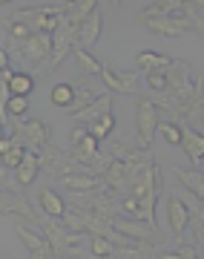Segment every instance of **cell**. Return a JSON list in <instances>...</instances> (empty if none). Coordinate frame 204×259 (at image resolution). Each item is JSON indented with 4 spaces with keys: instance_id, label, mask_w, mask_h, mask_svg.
Segmentation results:
<instances>
[{
    "instance_id": "obj_10",
    "label": "cell",
    "mask_w": 204,
    "mask_h": 259,
    "mask_svg": "<svg viewBox=\"0 0 204 259\" xmlns=\"http://www.w3.org/2000/svg\"><path fill=\"white\" fill-rule=\"evenodd\" d=\"M164 213H167V225H170V231H173V242L181 245V236H184V231L190 228V207H187L184 199L167 196V199H164Z\"/></svg>"
},
{
    "instance_id": "obj_30",
    "label": "cell",
    "mask_w": 204,
    "mask_h": 259,
    "mask_svg": "<svg viewBox=\"0 0 204 259\" xmlns=\"http://www.w3.org/2000/svg\"><path fill=\"white\" fill-rule=\"evenodd\" d=\"M156 133H161L167 144H178V147H181V139H184V124H176V121H158Z\"/></svg>"
},
{
    "instance_id": "obj_3",
    "label": "cell",
    "mask_w": 204,
    "mask_h": 259,
    "mask_svg": "<svg viewBox=\"0 0 204 259\" xmlns=\"http://www.w3.org/2000/svg\"><path fill=\"white\" fill-rule=\"evenodd\" d=\"M12 141L20 144L23 150H32V153H40L43 147H49V139H52V130H49L46 121L40 118H18L12 121Z\"/></svg>"
},
{
    "instance_id": "obj_22",
    "label": "cell",
    "mask_w": 204,
    "mask_h": 259,
    "mask_svg": "<svg viewBox=\"0 0 204 259\" xmlns=\"http://www.w3.org/2000/svg\"><path fill=\"white\" fill-rule=\"evenodd\" d=\"M107 141H110V147H107V158H118V161H127V158H132L141 150V144L130 141L127 136H110Z\"/></svg>"
},
{
    "instance_id": "obj_18",
    "label": "cell",
    "mask_w": 204,
    "mask_h": 259,
    "mask_svg": "<svg viewBox=\"0 0 204 259\" xmlns=\"http://www.w3.org/2000/svg\"><path fill=\"white\" fill-rule=\"evenodd\" d=\"M178 185L184 187L187 193H193L195 199H204V170H195V167H181L176 170Z\"/></svg>"
},
{
    "instance_id": "obj_1",
    "label": "cell",
    "mask_w": 204,
    "mask_h": 259,
    "mask_svg": "<svg viewBox=\"0 0 204 259\" xmlns=\"http://www.w3.org/2000/svg\"><path fill=\"white\" fill-rule=\"evenodd\" d=\"M69 156L84 167L86 173H92V176H101L104 167L110 164V158H104V153H101V141L95 136H89V130L84 124H75L69 130Z\"/></svg>"
},
{
    "instance_id": "obj_13",
    "label": "cell",
    "mask_w": 204,
    "mask_h": 259,
    "mask_svg": "<svg viewBox=\"0 0 204 259\" xmlns=\"http://www.w3.org/2000/svg\"><path fill=\"white\" fill-rule=\"evenodd\" d=\"M138 20L149 29V32L164 35V37H181V35L190 32V26H187V20L181 18V15H176V18H144V15H138Z\"/></svg>"
},
{
    "instance_id": "obj_40",
    "label": "cell",
    "mask_w": 204,
    "mask_h": 259,
    "mask_svg": "<svg viewBox=\"0 0 204 259\" xmlns=\"http://www.w3.org/2000/svg\"><path fill=\"white\" fill-rule=\"evenodd\" d=\"M195 130H198V133H204V104H201V115H198V124H195Z\"/></svg>"
},
{
    "instance_id": "obj_9",
    "label": "cell",
    "mask_w": 204,
    "mask_h": 259,
    "mask_svg": "<svg viewBox=\"0 0 204 259\" xmlns=\"http://www.w3.org/2000/svg\"><path fill=\"white\" fill-rule=\"evenodd\" d=\"M15 233L20 236L23 248L29 250V259H55L52 248H49L46 236L37 231L35 225H26L23 219H15Z\"/></svg>"
},
{
    "instance_id": "obj_16",
    "label": "cell",
    "mask_w": 204,
    "mask_h": 259,
    "mask_svg": "<svg viewBox=\"0 0 204 259\" xmlns=\"http://www.w3.org/2000/svg\"><path fill=\"white\" fill-rule=\"evenodd\" d=\"M98 0H72V3H64V18H66V23L78 32L81 29V23H84L92 12H98Z\"/></svg>"
},
{
    "instance_id": "obj_41",
    "label": "cell",
    "mask_w": 204,
    "mask_h": 259,
    "mask_svg": "<svg viewBox=\"0 0 204 259\" xmlns=\"http://www.w3.org/2000/svg\"><path fill=\"white\" fill-rule=\"evenodd\" d=\"M161 259H178V256L173 253V250H164V253H161Z\"/></svg>"
},
{
    "instance_id": "obj_8",
    "label": "cell",
    "mask_w": 204,
    "mask_h": 259,
    "mask_svg": "<svg viewBox=\"0 0 204 259\" xmlns=\"http://www.w3.org/2000/svg\"><path fill=\"white\" fill-rule=\"evenodd\" d=\"M130 179H132V164L130 161H118V158H110V164L104 167V173H101L104 187L115 199L130 196Z\"/></svg>"
},
{
    "instance_id": "obj_12",
    "label": "cell",
    "mask_w": 204,
    "mask_h": 259,
    "mask_svg": "<svg viewBox=\"0 0 204 259\" xmlns=\"http://www.w3.org/2000/svg\"><path fill=\"white\" fill-rule=\"evenodd\" d=\"M101 81H104V87L110 90V95H112V93H118V95H132L135 90H138V75L124 72V69H112V66H104Z\"/></svg>"
},
{
    "instance_id": "obj_29",
    "label": "cell",
    "mask_w": 204,
    "mask_h": 259,
    "mask_svg": "<svg viewBox=\"0 0 204 259\" xmlns=\"http://www.w3.org/2000/svg\"><path fill=\"white\" fill-rule=\"evenodd\" d=\"M86 130H89V136H95L98 141H107L112 133H115V115H112V112H107L104 118L92 121V124H89Z\"/></svg>"
},
{
    "instance_id": "obj_27",
    "label": "cell",
    "mask_w": 204,
    "mask_h": 259,
    "mask_svg": "<svg viewBox=\"0 0 204 259\" xmlns=\"http://www.w3.org/2000/svg\"><path fill=\"white\" fill-rule=\"evenodd\" d=\"M135 64L141 66V69H144V75L147 72H164V69H167L170 66V58H164V55H158V52H138V55H135Z\"/></svg>"
},
{
    "instance_id": "obj_5",
    "label": "cell",
    "mask_w": 204,
    "mask_h": 259,
    "mask_svg": "<svg viewBox=\"0 0 204 259\" xmlns=\"http://www.w3.org/2000/svg\"><path fill=\"white\" fill-rule=\"evenodd\" d=\"M110 225L121 236H127L132 245H147V248H164V233L158 231V225L138 222V219H127V216H115Z\"/></svg>"
},
{
    "instance_id": "obj_23",
    "label": "cell",
    "mask_w": 204,
    "mask_h": 259,
    "mask_svg": "<svg viewBox=\"0 0 204 259\" xmlns=\"http://www.w3.org/2000/svg\"><path fill=\"white\" fill-rule=\"evenodd\" d=\"M61 187H66L69 193H78V190H95V187H101V176H92V173H72V176H64L61 182H58Z\"/></svg>"
},
{
    "instance_id": "obj_7",
    "label": "cell",
    "mask_w": 204,
    "mask_h": 259,
    "mask_svg": "<svg viewBox=\"0 0 204 259\" xmlns=\"http://www.w3.org/2000/svg\"><path fill=\"white\" fill-rule=\"evenodd\" d=\"M158 107L149 101L147 95H141L135 101V133H138V144L141 147H149L152 139H156V130H158Z\"/></svg>"
},
{
    "instance_id": "obj_36",
    "label": "cell",
    "mask_w": 204,
    "mask_h": 259,
    "mask_svg": "<svg viewBox=\"0 0 204 259\" xmlns=\"http://www.w3.org/2000/svg\"><path fill=\"white\" fill-rule=\"evenodd\" d=\"M147 83H149V93H164V90H167V75L164 72H147Z\"/></svg>"
},
{
    "instance_id": "obj_35",
    "label": "cell",
    "mask_w": 204,
    "mask_h": 259,
    "mask_svg": "<svg viewBox=\"0 0 204 259\" xmlns=\"http://www.w3.org/2000/svg\"><path fill=\"white\" fill-rule=\"evenodd\" d=\"M0 190H18V193H23V187L15 179V170H9V167H3V164H0Z\"/></svg>"
},
{
    "instance_id": "obj_15",
    "label": "cell",
    "mask_w": 204,
    "mask_h": 259,
    "mask_svg": "<svg viewBox=\"0 0 204 259\" xmlns=\"http://www.w3.org/2000/svg\"><path fill=\"white\" fill-rule=\"evenodd\" d=\"M107 112H112V95H110V93H101L92 104H89V107H84L81 112H72V115H69V121H75V124H84V127H89L92 121L104 118Z\"/></svg>"
},
{
    "instance_id": "obj_21",
    "label": "cell",
    "mask_w": 204,
    "mask_h": 259,
    "mask_svg": "<svg viewBox=\"0 0 204 259\" xmlns=\"http://www.w3.org/2000/svg\"><path fill=\"white\" fill-rule=\"evenodd\" d=\"M37 173H40V161H37V153H32V150H26V156H23V161H20V167L15 170V179H18V185L26 190L29 185H35Z\"/></svg>"
},
{
    "instance_id": "obj_2",
    "label": "cell",
    "mask_w": 204,
    "mask_h": 259,
    "mask_svg": "<svg viewBox=\"0 0 204 259\" xmlns=\"http://www.w3.org/2000/svg\"><path fill=\"white\" fill-rule=\"evenodd\" d=\"M6 52H12V55L18 58V61H23L26 66H32L35 69V75H40V69L49 64V58H52V35H40V32H32V35L23 40V44H15V40H9L6 37Z\"/></svg>"
},
{
    "instance_id": "obj_20",
    "label": "cell",
    "mask_w": 204,
    "mask_h": 259,
    "mask_svg": "<svg viewBox=\"0 0 204 259\" xmlns=\"http://www.w3.org/2000/svg\"><path fill=\"white\" fill-rule=\"evenodd\" d=\"M98 37H101V12H92V15L81 23V29H78V44H75V47L89 49Z\"/></svg>"
},
{
    "instance_id": "obj_37",
    "label": "cell",
    "mask_w": 204,
    "mask_h": 259,
    "mask_svg": "<svg viewBox=\"0 0 204 259\" xmlns=\"http://www.w3.org/2000/svg\"><path fill=\"white\" fill-rule=\"evenodd\" d=\"M178 259H201V253L193 248V245H176V250H173Z\"/></svg>"
},
{
    "instance_id": "obj_31",
    "label": "cell",
    "mask_w": 204,
    "mask_h": 259,
    "mask_svg": "<svg viewBox=\"0 0 204 259\" xmlns=\"http://www.w3.org/2000/svg\"><path fill=\"white\" fill-rule=\"evenodd\" d=\"M190 207V228H193V236L198 242V248L204 250V207L198 204H187Z\"/></svg>"
},
{
    "instance_id": "obj_32",
    "label": "cell",
    "mask_w": 204,
    "mask_h": 259,
    "mask_svg": "<svg viewBox=\"0 0 204 259\" xmlns=\"http://www.w3.org/2000/svg\"><path fill=\"white\" fill-rule=\"evenodd\" d=\"M115 245L107 239H101V236H89V253H92L95 259H112L115 256Z\"/></svg>"
},
{
    "instance_id": "obj_19",
    "label": "cell",
    "mask_w": 204,
    "mask_h": 259,
    "mask_svg": "<svg viewBox=\"0 0 204 259\" xmlns=\"http://www.w3.org/2000/svg\"><path fill=\"white\" fill-rule=\"evenodd\" d=\"M181 150H184V156L190 158L193 164L204 161V133H198V130H193V127H184Z\"/></svg>"
},
{
    "instance_id": "obj_17",
    "label": "cell",
    "mask_w": 204,
    "mask_h": 259,
    "mask_svg": "<svg viewBox=\"0 0 204 259\" xmlns=\"http://www.w3.org/2000/svg\"><path fill=\"white\" fill-rule=\"evenodd\" d=\"M72 90H75V101H72L69 115H72V112H81L84 107H89V104L101 95L98 90H95V83H92V78H89V75H81V81L72 83Z\"/></svg>"
},
{
    "instance_id": "obj_11",
    "label": "cell",
    "mask_w": 204,
    "mask_h": 259,
    "mask_svg": "<svg viewBox=\"0 0 204 259\" xmlns=\"http://www.w3.org/2000/svg\"><path fill=\"white\" fill-rule=\"evenodd\" d=\"M0 213H12V216H18V219H23L29 225H35V219H37L35 207L18 190H0Z\"/></svg>"
},
{
    "instance_id": "obj_34",
    "label": "cell",
    "mask_w": 204,
    "mask_h": 259,
    "mask_svg": "<svg viewBox=\"0 0 204 259\" xmlns=\"http://www.w3.org/2000/svg\"><path fill=\"white\" fill-rule=\"evenodd\" d=\"M23 156H26V150L20 147V144H15V147H12L9 153H6V156L0 158V164H3V167H9V170H18L20 161H23Z\"/></svg>"
},
{
    "instance_id": "obj_28",
    "label": "cell",
    "mask_w": 204,
    "mask_h": 259,
    "mask_svg": "<svg viewBox=\"0 0 204 259\" xmlns=\"http://www.w3.org/2000/svg\"><path fill=\"white\" fill-rule=\"evenodd\" d=\"M49 101L61 107V110H72V101H75V90L72 83H55L52 93H49Z\"/></svg>"
},
{
    "instance_id": "obj_14",
    "label": "cell",
    "mask_w": 204,
    "mask_h": 259,
    "mask_svg": "<svg viewBox=\"0 0 204 259\" xmlns=\"http://www.w3.org/2000/svg\"><path fill=\"white\" fill-rule=\"evenodd\" d=\"M0 83L6 87V95H9V98H29V93L35 90V75L6 69V72L0 75Z\"/></svg>"
},
{
    "instance_id": "obj_26",
    "label": "cell",
    "mask_w": 204,
    "mask_h": 259,
    "mask_svg": "<svg viewBox=\"0 0 204 259\" xmlns=\"http://www.w3.org/2000/svg\"><path fill=\"white\" fill-rule=\"evenodd\" d=\"M72 58H75V64L81 66V75H98V78H101L104 64L92 55V52H86V49L75 47V49H72Z\"/></svg>"
},
{
    "instance_id": "obj_24",
    "label": "cell",
    "mask_w": 204,
    "mask_h": 259,
    "mask_svg": "<svg viewBox=\"0 0 204 259\" xmlns=\"http://www.w3.org/2000/svg\"><path fill=\"white\" fill-rule=\"evenodd\" d=\"M184 9V0H152L147 9H141L144 18H176Z\"/></svg>"
},
{
    "instance_id": "obj_4",
    "label": "cell",
    "mask_w": 204,
    "mask_h": 259,
    "mask_svg": "<svg viewBox=\"0 0 204 259\" xmlns=\"http://www.w3.org/2000/svg\"><path fill=\"white\" fill-rule=\"evenodd\" d=\"M6 18L18 20V23H26L32 32H40V35H55V29L61 26L64 20V6H35V9H15Z\"/></svg>"
},
{
    "instance_id": "obj_38",
    "label": "cell",
    "mask_w": 204,
    "mask_h": 259,
    "mask_svg": "<svg viewBox=\"0 0 204 259\" xmlns=\"http://www.w3.org/2000/svg\"><path fill=\"white\" fill-rule=\"evenodd\" d=\"M12 147H15V141H12V136H9V133H6V136L0 139V158L6 156V153H9Z\"/></svg>"
},
{
    "instance_id": "obj_6",
    "label": "cell",
    "mask_w": 204,
    "mask_h": 259,
    "mask_svg": "<svg viewBox=\"0 0 204 259\" xmlns=\"http://www.w3.org/2000/svg\"><path fill=\"white\" fill-rule=\"evenodd\" d=\"M37 161H40V173H46V176L55 179V182H61L64 176H72V173H81V170H84V167L69 156V150H58V147H52V144L37 153Z\"/></svg>"
},
{
    "instance_id": "obj_42",
    "label": "cell",
    "mask_w": 204,
    "mask_h": 259,
    "mask_svg": "<svg viewBox=\"0 0 204 259\" xmlns=\"http://www.w3.org/2000/svg\"><path fill=\"white\" fill-rule=\"evenodd\" d=\"M201 202H204V199H201Z\"/></svg>"
},
{
    "instance_id": "obj_25",
    "label": "cell",
    "mask_w": 204,
    "mask_h": 259,
    "mask_svg": "<svg viewBox=\"0 0 204 259\" xmlns=\"http://www.w3.org/2000/svg\"><path fill=\"white\" fill-rule=\"evenodd\" d=\"M37 202H40V210L52 216V219H64L66 213V199L64 196H58L55 190H40L37 193Z\"/></svg>"
},
{
    "instance_id": "obj_33",
    "label": "cell",
    "mask_w": 204,
    "mask_h": 259,
    "mask_svg": "<svg viewBox=\"0 0 204 259\" xmlns=\"http://www.w3.org/2000/svg\"><path fill=\"white\" fill-rule=\"evenodd\" d=\"M6 112L9 118H23L29 112V98H6Z\"/></svg>"
},
{
    "instance_id": "obj_39",
    "label": "cell",
    "mask_w": 204,
    "mask_h": 259,
    "mask_svg": "<svg viewBox=\"0 0 204 259\" xmlns=\"http://www.w3.org/2000/svg\"><path fill=\"white\" fill-rule=\"evenodd\" d=\"M6 69H9V52H6V49H0V75L6 72Z\"/></svg>"
}]
</instances>
